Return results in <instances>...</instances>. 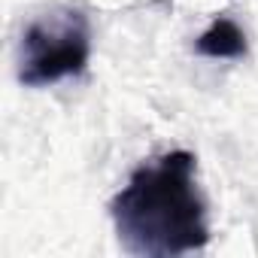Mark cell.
Here are the masks:
<instances>
[{"instance_id": "cell-1", "label": "cell", "mask_w": 258, "mask_h": 258, "mask_svg": "<svg viewBox=\"0 0 258 258\" xmlns=\"http://www.w3.org/2000/svg\"><path fill=\"white\" fill-rule=\"evenodd\" d=\"M109 216L124 252L176 258L210 243L207 198L198 185V158L185 149L140 164L112 198Z\"/></svg>"}, {"instance_id": "cell-2", "label": "cell", "mask_w": 258, "mask_h": 258, "mask_svg": "<svg viewBox=\"0 0 258 258\" xmlns=\"http://www.w3.org/2000/svg\"><path fill=\"white\" fill-rule=\"evenodd\" d=\"M91 58V25L82 10L61 7L37 16L19 43V82L46 88L85 73Z\"/></svg>"}, {"instance_id": "cell-3", "label": "cell", "mask_w": 258, "mask_h": 258, "mask_svg": "<svg viewBox=\"0 0 258 258\" xmlns=\"http://www.w3.org/2000/svg\"><path fill=\"white\" fill-rule=\"evenodd\" d=\"M195 52L201 58H213V61H240L246 58L249 46H246V34L243 28L228 19V16H219L195 43Z\"/></svg>"}]
</instances>
